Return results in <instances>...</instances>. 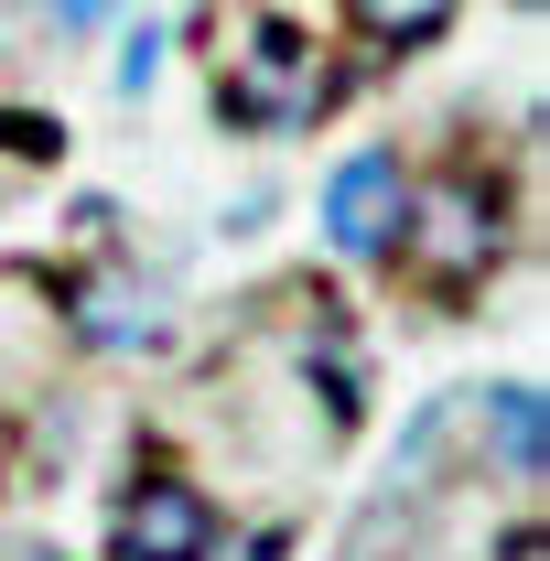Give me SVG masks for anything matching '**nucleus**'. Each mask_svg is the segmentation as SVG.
Here are the masks:
<instances>
[{
  "label": "nucleus",
  "instance_id": "1",
  "mask_svg": "<svg viewBox=\"0 0 550 561\" xmlns=\"http://www.w3.org/2000/svg\"><path fill=\"white\" fill-rule=\"evenodd\" d=\"M400 216H411L400 162H389V151H356L335 184H324V249H345V260H378V249H400Z\"/></svg>",
  "mask_w": 550,
  "mask_h": 561
},
{
  "label": "nucleus",
  "instance_id": "2",
  "mask_svg": "<svg viewBox=\"0 0 550 561\" xmlns=\"http://www.w3.org/2000/svg\"><path fill=\"white\" fill-rule=\"evenodd\" d=\"M119 551L130 561H206V496L195 486H140L130 507H119Z\"/></svg>",
  "mask_w": 550,
  "mask_h": 561
},
{
  "label": "nucleus",
  "instance_id": "3",
  "mask_svg": "<svg viewBox=\"0 0 550 561\" xmlns=\"http://www.w3.org/2000/svg\"><path fill=\"white\" fill-rule=\"evenodd\" d=\"M485 443H496L507 476L529 486V476H540V389H496V400H485Z\"/></svg>",
  "mask_w": 550,
  "mask_h": 561
},
{
  "label": "nucleus",
  "instance_id": "4",
  "mask_svg": "<svg viewBox=\"0 0 550 561\" xmlns=\"http://www.w3.org/2000/svg\"><path fill=\"white\" fill-rule=\"evenodd\" d=\"M432 238H443V260H454V271H475V249H485V206H475V195H432Z\"/></svg>",
  "mask_w": 550,
  "mask_h": 561
},
{
  "label": "nucleus",
  "instance_id": "5",
  "mask_svg": "<svg viewBox=\"0 0 550 561\" xmlns=\"http://www.w3.org/2000/svg\"><path fill=\"white\" fill-rule=\"evenodd\" d=\"M367 11V33H432L443 22V0H356Z\"/></svg>",
  "mask_w": 550,
  "mask_h": 561
},
{
  "label": "nucleus",
  "instance_id": "6",
  "mask_svg": "<svg viewBox=\"0 0 550 561\" xmlns=\"http://www.w3.org/2000/svg\"><path fill=\"white\" fill-rule=\"evenodd\" d=\"M130 324H140V302H130V291H87V335H98V346H119Z\"/></svg>",
  "mask_w": 550,
  "mask_h": 561
},
{
  "label": "nucleus",
  "instance_id": "7",
  "mask_svg": "<svg viewBox=\"0 0 550 561\" xmlns=\"http://www.w3.org/2000/svg\"><path fill=\"white\" fill-rule=\"evenodd\" d=\"M518 11H540V0H518Z\"/></svg>",
  "mask_w": 550,
  "mask_h": 561
}]
</instances>
